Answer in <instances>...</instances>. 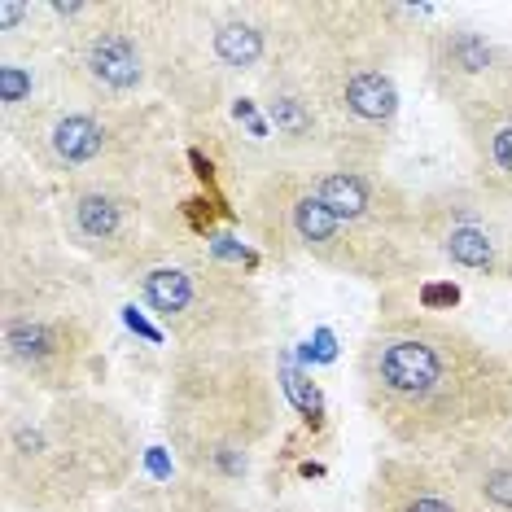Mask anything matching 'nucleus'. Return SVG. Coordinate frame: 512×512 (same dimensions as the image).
Instances as JSON below:
<instances>
[{"instance_id":"1","label":"nucleus","mask_w":512,"mask_h":512,"mask_svg":"<svg viewBox=\"0 0 512 512\" xmlns=\"http://www.w3.org/2000/svg\"><path fill=\"white\" fill-rule=\"evenodd\" d=\"M434 9L390 0H281L276 49L259 75L276 162L386 171L399 136V62L425 49Z\"/></svg>"},{"instance_id":"2","label":"nucleus","mask_w":512,"mask_h":512,"mask_svg":"<svg viewBox=\"0 0 512 512\" xmlns=\"http://www.w3.org/2000/svg\"><path fill=\"white\" fill-rule=\"evenodd\" d=\"M110 320L97 267L62 241L49 180L27 162L0 176V364L5 381L79 394L106 372Z\"/></svg>"},{"instance_id":"3","label":"nucleus","mask_w":512,"mask_h":512,"mask_svg":"<svg viewBox=\"0 0 512 512\" xmlns=\"http://www.w3.org/2000/svg\"><path fill=\"white\" fill-rule=\"evenodd\" d=\"M237 219L272 263H311L377 289L425 285L438 267L416 228V193L390 171L276 162L241 189Z\"/></svg>"},{"instance_id":"4","label":"nucleus","mask_w":512,"mask_h":512,"mask_svg":"<svg viewBox=\"0 0 512 512\" xmlns=\"http://www.w3.org/2000/svg\"><path fill=\"white\" fill-rule=\"evenodd\" d=\"M355 381L399 451L456 456L512 434V364L434 311H381L355 351Z\"/></svg>"},{"instance_id":"5","label":"nucleus","mask_w":512,"mask_h":512,"mask_svg":"<svg viewBox=\"0 0 512 512\" xmlns=\"http://www.w3.org/2000/svg\"><path fill=\"white\" fill-rule=\"evenodd\" d=\"M132 421L97 394L0 390V499L5 512H101L136 482Z\"/></svg>"},{"instance_id":"6","label":"nucleus","mask_w":512,"mask_h":512,"mask_svg":"<svg viewBox=\"0 0 512 512\" xmlns=\"http://www.w3.org/2000/svg\"><path fill=\"white\" fill-rule=\"evenodd\" d=\"M9 145L53 189L66 184H184L180 114L158 97L92 101L49 88L5 119Z\"/></svg>"},{"instance_id":"7","label":"nucleus","mask_w":512,"mask_h":512,"mask_svg":"<svg viewBox=\"0 0 512 512\" xmlns=\"http://www.w3.org/2000/svg\"><path fill=\"white\" fill-rule=\"evenodd\" d=\"M281 421L272 351H171L162 368V434L180 473L241 486Z\"/></svg>"},{"instance_id":"8","label":"nucleus","mask_w":512,"mask_h":512,"mask_svg":"<svg viewBox=\"0 0 512 512\" xmlns=\"http://www.w3.org/2000/svg\"><path fill=\"white\" fill-rule=\"evenodd\" d=\"M281 0H145L149 88L180 123H211L267 71Z\"/></svg>"},{"instance_id":"9","label":"nucleus","mask_w":512,"mask_h":512,"mask_svg":"<svg viewBox=\"0 0 512 512\" xmlns=\"http://www.w3.org/2000/svg\"><path fill=\"white\" fill-rule=\"evenodd\" d=\"M228 237H189L123 272V285L162 324L176 351H259L272 337V307L254 281V250Z\"/></svg>"},{"instance_id":"10","label":"nucleus","mask_w":512,"mask_h":512,"mask_svg":"<svg viewBox=\"0 0 512 512\" xmlns=\"http://www.w3.org/2000/svg\"><path fill=\"white\" fill-rule=\"evenodd\" d=\"M434 97L456 114L477 180L512 189V53L464 22H434L421 49Z\"/></svg>"},{"instance_id":"11","label":"nucleus","mask_w":512,"mask_h":512,"mask_svg":"<svg viewBox=\"0 0 512 512\" xmlns=\"http://www.w3.org/2000/svg\"><path fill=\"white\" fill-rule=\"evenodd\" d=\"M53 206L66 246L119 276L197 237L184 219L180 184H66L53 189Z\"/></svg>"},{"instance_id":"12","label":"nucleus","mask_w":512,"mask_h":512,"mask_svg":"<svg viewBox=\"0 0 512 512\" xmlns=\"http://www.w3.org/2000/svg\"><path fill=\"white\" fill-rule=\"evenodd\" d=\"M57 44L49 75L92 101L149 97L145 0H49Z\"/></svg>"},{"instance_id":"13","label":"nucleus","mask_w":512,"mask_h":512,"mask_svg":"<svg viewBox=\"0 0 512 512\" xmlns=\"http://www.w3.org/2000/svg\"><path fill=\"white\" fill-rule=\"evenodd\" d=\"M416 228L438 267L512 281V189L486 180L438 184L416 193Z\"/></svg>"},{"instance_id":"14","label":"nucleus","mask_w":512,"mask_h":512,"mask_svg":"<svg viewBox=\"0 0 512 512\" xmlns=\"http://www.w3.org/2000/svg\"><path fill=\"white\" fill-rule=\"evenodd\" d=\"M364 512H486L447 456L386 451L364 482Z\"/></svg>"},{"instance_id":"15","label":"nucleus","mask_w":512,"mask_h":512,"mask_svg":"<svg viewBox=\"0 0 512 512\" xmlns=\"http://www.w3.org/2000/svg\"><path fill=\"white\" fill-rule=\"evenodd\" d=\"M106 512H250L237 486L202 482V477H158V482H141L136 477L123 495L110 499Z\"/></svg>"},{"instance_id":"16","label":"nucleus","mask_w":512,"mask_h":512,"mask_svg":"<svg viewBox=\"0 0 512 512\" xmlns=\"http://www.w3.org/2000/svg\"><path fill=\"white\" fill-rule=\"evenodd\" d=\"M469 482L486 512H512V442H482V447L447 456Z\"/></svg>"},{"instance_id":"17","label":"nucleus","mask_w":512,"mask_h":512,"mask_svg":"<svg viewBox=\"0 0 512 512\" xmlns=\"http://www.w3.org/2000/svg\"><path fill=\"white\" fill-rule=\"evenodd\" d=\"M460 302V289L451 285V281H425V285H416V307L421 311H451Z\"/></svg>"},{"instance_id":"18","label":"nucleus","mask_w":512,"mask_h":512,"mask_svg":"<svg viewBox=\"0 0 512 512\" xmlns=\"http://www.w3.org/2000/svg\"><path fill=\"white\" fill-rule=\"evenodd\" d=\"M276 512H302V508H276Z\"/></svg>"},{"instance_id":"19","label":"nucleus","mask_w":512,"mask_h":512,"mask_svg":"<svg viewBox=\"0 0 512 512\" xmlns=\"http://www.w3.org/2000/svg\"><path fill=\"white\" fill-rule=\"evenodd\" d=\"M508 364H512V359H508Z\"/></svg>"}]
</instances>
